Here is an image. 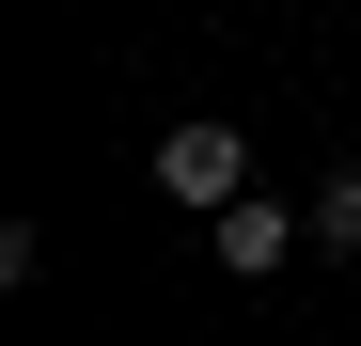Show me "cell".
Instances as JSON below:
<instances>
[{
    "mask_svg": "<svg viewBox=\"0 0 361 346\" xmlns=\"http://www.w3.org/2000/svg\"><path fill=\"white\" fill-rule=\"evenodd\" d=\"M314 237H330V252H361V173H330V189H314Z\"/></svg>",
    "mask_w": 361,
    "mask_h": 346,
    "instance_id": "cell-3",
    "label": "cell"
},
{
    "mask_svg": "<svg viewBox=\"0 0 361 346\" xmlns=\"http://www.w3.org/2000/svg\"><path fill=\"white\" fill-rule=\"evenodd\" d=\"M94 346H126V330H94Z\"/></svg>",
    "mask_w": 361,
    "mask_h": 346,
    "instance_id": "cell-4",
    "label": "cell"
},
{
    "mask_svg": "<svg viewBox=\"0 0 361 346\" xmlns=\"http://www.w3.org/2000/svg\"><path fill=\"white\" fill-rule=\"evenodd\" d=\"M157 189H173V205H204V220H220V205H252V142H235L220 110H189V126H157Z\"/></svg>",
    "mask_w": 361,
    "mask_h": 346,
    "instance_id": "cell-1",
    "label": "cell"
},
{
    "mask_svg": "<svg viewBox=\"0 0 361 346\" xmlns=\"http://www.w3.org/2000/svg\"><path fill=\"white\" fill-rule=\"evenodd\" d=\"M298 237H314V205H220V268H235V283H267Z\"/></svg>",
    "mask_w": 361,
    "mask_h": 346,
    "instance_id": "cell-2",
    "label": "cell"
}]
</instances>
